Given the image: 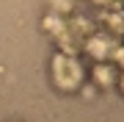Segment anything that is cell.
<instances>
[{
	"mask_svg": "<svg viewBox=\"0 0 124 122\" xmlns=\"http://www.w3.org/2000/svg\"><path fill=\"white\" fill-rule=\"evenodd\" d=\"M55 78H58L61 86H75V83L80 81V67H77V61H72V58H58V61H55Z\"/></svg>",
	"mask_w": 124,
	"mask_h": 122,
	"instance_id": "cell-1",
	"label": "cell"
}]
</instances>
